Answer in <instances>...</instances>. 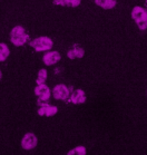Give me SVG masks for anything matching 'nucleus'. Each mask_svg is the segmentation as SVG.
Segmentation results:
<instances>
[{
    "label": "nucleus",
    "mask_w": 147,
    "mask_h": 155,
    "mask_svg": "<svg viewBox=\"0 0 147 155\" xmlns=\"http://www.w3.org/2000/svg\"><path fill=\"white\" fill-rule=\"evenodd\" d=\"M94 1L98 7L103 8L105 10H110L117 5V0H94Z\"/></svg>",
    "instance_id": "nucleus-12"
},
{
    "label": "nucleus",
    "mask_w": 147,
    "mask_h": 155,
    "mask_svg": "<svg viewBox=\"0 0 147 155\" xmlns=\"http://www.w3.org/2000/svg\"><path fill=\"white\" fill-rule=\"evenodd\" d=\"M85 56V49L79 45H75L67 51V57L69 59H76V58H83Z\"/></svg>",
    "instance_id": "nucleus-10"
},
{
    "label": "nucleus",
    "mask_w": 147,
    "mask_h": 155,
    "mask_svg": "<svg viewBox=\"0 0 147 155\" xmlns=\"http://www.w3.org/2000/svg\"><path fill=\"white\" fill-rule=\"evenodd\" d=\"M29 45L31 48L36 50V51H48V50H51V48L54 47V41L50 37H47V36H40V37H37V38L32 39L31 41L29 42Z\"/></svg>",
    "instance_id": "nucleus-3"
},
{
    "label": "nucleus",
    "mask_w": 147,
    "mask_h": 155,
    "mask_svg": "<svg viewBox=\"0 0 147 155\" xmlns=\"http://www.w3.org/2000/svg\"><path fill=\"white\" fill-rule=\"evenodd\" d=\"M51 95L57 101H67L70 97V91L65 84H58L53 88Z\"/></svg>",
    "instance_id": "nucleus-5"
},
{
    "label": "nucleus",
    "mask_w": 147,
    "mask_h": 155,
    "mask_svg": "<svg viewBox=\"0 0 147 155\" xmlns=\"http://www.w3.org/2000/svg\"><path fill=\"white\" fill-rule=\"evenodd\" d=\"M70 102L75 104V105H79V104H84L86 103V99H87V96H86V93L83 91V89H75L73 93H70Z\"/></svg>",
    "instance_id": "nucleus-9"
},
{
    "label": "nucleus",
    "mask_w": 147,
    "mask_h": 155,
    "mask_svg": "<svg viewBox=\"0 0 147 155\" xmlns=\"http://www.w3.org/2000/svg\"><path fill=\"white\" fill-rule=\"evenodd\" d=\"M2 79V71H1V69H0V81Z\"/></svg>",
    "instance_id": "nucleus-16"
},
{
    "label": "nucleus",
    "mask_w": 147,
    "mask_h": 155,
    "mask_svg": "<svg viewBox=\"0 0 147 155\" xmlns=\"http://www.w3.org/2000/svg\"><path fill=\"white\" fill-rule=\"evenodd\" d=\"M87 154V150L85 146H76L75 148L70 150V151L67 152V155H86Z\"/></svg>",
    "instance_id": "nucleus-15"
},
{
    "label": "nucleus",
    "mask_w": 147,
    "mask_h": 155,
    "mask_svg": "<svg viewBox=\"0 0 147 155\" xmlns=\"http://www.w3.org/2000/svg\"><path fill=\"white\" fill-rule=\"evenodd\" d=\"M132 19L135 21L139 30H147V10L144 7L135 6L130 12Z\"/></svg>",
    "instance_id": "nucleus-2"
},
{
    "label": "nucleus",
    "mask_w": 147,
    "mask_h": 155,
    "mask_svg": "<svg viewBox=\"0 0 147 155\" xmlns=\"http://www.w3.org/2000/svg\"><path fill=\"white\" fill-rule=\"evenodd\" d=\"M81 4V0H54V5L63 6V7L77 8Z\"/></svg>",
    "instance_id": "nucleus-11"
},
{
    "label": "nucleus",
    "mask_w": 147,
    "mask_h": 155,
    "mask_svg": "<svg viewBox=\"0 0 147 155\" xmlns=\"http://www.w3.org/2000/svg\"><path fill=\"white\" fill-rule=\"evenodd\" d=\"M21 147L26 150V151H31L34 148H36V146L38 145V137L36 136V134L29 132L22 136L21 138Z\"/></svg>",
    "instance_id": "nucleus-6"
},
{
    "label": "nucleus",
    "mask_w": 147,
    "mask_h": 155,
    "mask_svg": "<svg viewBox=\"0 0 147 155\" xmlns=\"http://www.w3.org/2000/svg\"><path fill=\"white\" fill-rule=\"evenodd\" d=\"M47 77H48V73H47V69L46 68H41L39 69L38 74H37V78H36V84H45L46 81H47Z\"/></svg>",
    "instance_id": "nucleus-14"
},
{
    "label": "nucleus",
    "mask_w": 147,
    "mask_h": 155,
    "mask_svg": "<svg viewBox=\"0 0 147 155\" xmlns=\"http://www.w3.org/2000/svg\"><path fill=\"white\" fill-rule=\"evenodd\" d=\"M60 59H61V55L58 51H55V50H48L42 56V61H44L46 66L56 65L57 63H59Z\"/></svg>",
    "instance_id": "nucleus-7"
},
{
    "label": "nucleus",
    "mask_w": 147,
    "mask_h": 155,
    "mask_svg": "<svg viewBox=\"0 0 147 155\" xmlns=\"http://www.w3.org/2000/svg\"><path fill=\"white\" fill-rule=\"evenodd\" d=\"M145 1H146V4H147V0H145Z\"/></svg>",
    "instance_id": "nucleus-17"
},
{
    "label": "nucleus",
    "mask_w": 147,
    "mask_h": 155,
    "mask_svg": "<svg viewBox=\"0 0 147 155\" xmlns=\"http://www.w3.org/2000/svg\"><path fill=\"white\" fill-rule=\"evenodd\" d=\"M9 56H10V48L8 47L7 44L0 42V63L6 61Z\"/></svg>",
    "instance_id": "nucleus-13"
},
{
    "label": "nucleus",
    "mask_w": 147,
    "mask_h": 155,
    "mask_svg": "<svg viewBox=\"0 0 147 155\" xmlns=\"http://www.w3.org/2000/svg\"><path fill=\"white\" fill-rule=\"evenodd\" d=\"M38 115L39 116H47V117H51L55 116L57 113H58V107L55 105H50V104H44V105L40 106V108L38 109Z\"/></svg>",
    "instance_id": "nucleus-8"
},
{
    "label": "nucleus",
    "mask_w": 147,
    "mask_h": 155,
    "mask_svg": "<svg viewBox=\"0 0 147 155\" xmlns=\"http://www.w3.org/2000/svg\"><path fill=\"white\" fill-rule=\"evenodd\" d=\"M34 93H35V95L38 97L39 105L46 104V102H47V101L50 98V96H51V91H50V88L46 84L37 85L35 87V89H34Z\"/></svg>",
    "instance_id": "nucleus-4"
},
{
    "label": "nucleus",
    "mask_w": 147,
    "mask_h": 155,
    "mask_svg": "<svg viewBox=\"0 0 147 155\" xmlns=\"http://www.w3.org/2000/svg\"><path fill=\"white\" fill-rule=\"evenodd\" d=\"M29 40V35L22 26H15L10 31V41L16 47L24 46Z\"/></svg>",
    "instance_id": "nucleus-1"
}]
</instances>
